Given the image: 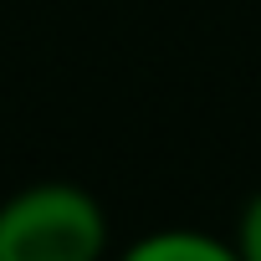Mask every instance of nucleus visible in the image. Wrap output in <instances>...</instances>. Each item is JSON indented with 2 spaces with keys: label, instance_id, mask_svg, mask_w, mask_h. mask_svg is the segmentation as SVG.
I'll return each instance as SVG.
<instances>
[{
  "label": "nucleus",
  "instance_id": "3",
  "mask_svg": "<svg viewBox=\"0 0 261 261\" xmlns=\"http://www.w3.org/2000/svg\"><path fill=\"white\" fill-rule=\"evenodd\" d=\"M236 256L241 261H261V190L246 200V210H241V220H236Z\"/></svg>",
  "mask_w": 261,
  "mask_h": 261
},
{
  "label": "nucleus",
  "instance_id": "2",
  "mask_svg": "<svg viewBox=\"0 0 261 261\" xmlns=\"http://www.w3.org/2000/svg\"><path fill=\"white\" fill-rule=\"evenodd\" d=\"M118 261H241L230 241L205 236V230H154L134 241Z\"/></svg>",
  "mask_w": 261,
  "mask_h": 261
},
{
  "label": "nucleus",
  "instance_id": "1",
  "mask_svg": "<svg viewBox=\"0 0 261 261\" xmlns=\"http://www.w3.org/2000/svg\"><path fill=\"white\" fill-rule=\"evenodd\" d=\"M108 215L97 195L67 179H41L0 205V261H102Z\"/></svg>",
  "mask_w": 261,
  "mask_h": 261
}]
</instances>
